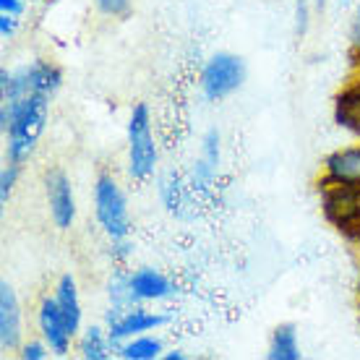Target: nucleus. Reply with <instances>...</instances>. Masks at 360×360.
<instances>
[{
	"label": "nucleus",
	"instance_id": "7c9ffc66",
	"mask_svg": "<svg viewBox=\"0 0 360 360\" xmlns=\"http://www.w3.org/2000/svg\"><path fill=\"white\" fill-rule=\"evenodd\" d=\"M352 58H358V68H360V55H352Z\"/></svg>",
	"mask_w": 360,
	"mask_h": 360
},
{
	"label": "nucleus",
	"instance_id": "39448f33",
	"mask_svg": "<svg viewBox=\"0 0 360 360\" xmlns=\"http://www.w3.org/2000/svg\"><path fill=\"white\" fill-rule=\"evenodd\" d=\"M170 319L162 311H152L141 306H131V308H112L108 306V314H105V326L110 332V340L115 342V350L120 342H126L131 337H139V334L146 332H160Z\"/></svg>",
	"mask_w": 360,
	"mask_h": 360
},
{
	"label": "nucleus",
	"instance_id": "ddd939ff",
	"mask_svg": "<svg viewBox=\"0 0 360 360\" xmlns=\"http://www.w3.org/2000/svg\"><path fill=\"white\" fill-rule=\"evenodd\" d=\"M53 295L58 300V308L63 314L65 324L71 329L73 337H79V332L84 329V306H82V295H79V282L73 274H60L58 282L53 288Z\"/></svg>",
	"mask_w": 360,
	"mask_h": 360
},
{
	"label": "nucleus",
	"instance_id": "2eb2a0df",
	"mask_svg": "<svg viewBox=\"0 0 360 360\" xmlns=\"http://www.w3.org/2000/svg\"><path fill=\"white\" fill-rule=\"evenodd\" d=\"M334 123L360 139V79L350 82L334 97Z\"/></svg>",
	"mask_w": 360,
	"mask_h": 360
},
{
	"label": "nucleus",
	"instance_id": "5701e85b",
	"mask_svg": "<svg viewBox=\"0 0 360 360\" xmlns=\"http://www.w3.org/2000/svg\"><path fill=\"white\" fill-rule=\"evenodd\" d=\"M110 259H112V264H117V266H123V264L134 256V243L128 240V238H115V240H110Z\"/></svg>",
	"mask_w": 360,
	"mask_h": 360
},
{
	"label": "nucleus",
	"instance_id": "b1692460",
	"mask_svg": "<svg viewBox=\"0 0 360 360\" xmlns=\"http://www.w3.org/2000/svg\"><path fill=\"white\" fill-rule=\"evenodd\" d=\"M311 6L314 0H295V32L297 37H306L311 29Z\"/></svg>",
	"mask_w": 360,
	"mask_h": 360
},
{
	"label": "nucleus",
	"instance_id": "4468645a",
	"mask_svg": "<svg viewBox=\"0 0 360 360\" xmlns=\"http://www.w3.org/2000/svg\"><path fill=\"white\" fill-rule=\"evenodd\" d=\"M18 73H21V79H24L27 94H45V97H53L55 91L63 86V71L55 63H50V60H42V58H34V60H29L27 65H21Z\"/></svg>",
	"mask_w": 360,
	"mask_h": 360
},
{
	"label": "nucleus",
	"instance_id": "f257e3e1",
	"mask_svg": "<svg viewBox=\"0 0 360 360\" xmlns=\"http://www.w3.org/2000/svg\"><path fill=\"white\" fill-rule=\"evenodd\" d=\"M50 99L53 97L45 94H27L21 99L0 102V134L6 139V162L24 167L34 157L50 120Z\"/></svg>",
	"mask_w": 360,
	"mask_h": 360
},
{
	"label": "nucleus",
	"instance_id": "6ab92c4d",
	"mask_svg": "<svg viewBox=\"0 0 360 360\" xmlns=\"http://www.w3.org/2000/svg\"><path fill=\"white\" fill-rule=\"evenodd\" d=\"M105 292H108V306L112 308H131V306H141L136 300L134 290H131V282H128V269H112V274L108 277V285H105Z\"/></svg>",
	"mask_w": 360,
	"mask_h": 360
},
{
	"label": "nucleus",
	"instance_id": "9d476101",
	"mask_svg": "<svg viewBox=\"0 0 360 360\" xmlns=\"http://www.w3.org/2000/svg\"><path fill=\"white\" fill-rule=\"evenodd\" d=\"M24 345V308L13 285L0 282V347L3 352H18Z\"/></svg>",
	"mask_w": 360,
	"mask_h": 360
},
{
	"label": "nucleus",
	"instance_id": "4be33fe9",
	"mask_svg": "<svg viewBox=\"0 0 360 360\" xmlns=\"http://www.w3.org/2000/svg\"><path fill=\"white\" fill-rule=\"evenodd\" d=\"M94 6H97V11L102 16L123 18L131 11V0H94Z\"/></svg>",
	"mask_w": 360,
	"mask_h": 360
},
{
	"label": "nucleus",
	"instance_id": "7ed1b4c3",
	"mask_svg": "<svg viewBox=\"0 0 360 360\" xmlns=\"http://www.w3.org/2000/svg\"><path fill=\"white\" fill-rule=\"evenodd\" d=\"M245 79H248V65L243 58L222 50V53L209 55L207 63L201 65L198 89L207 102H225L235 91L243 89Z\"/></svg>",
	"mask_w": 360,
	"mask_h": 360
},
{
	"label": "nucleus",
	"instance_id": "20e7f679",
	"mask_svg": "<svg viewBox=\"0 0 360 360\" xmlns=\"http://www.w3.org/2000/svg\"><path fill=\"white\" fill-rule=\"evenodd\" d=\"M94 217L99 230L108 235V240L128 238L131 235V209H128L126 191L120 188L110 172H99L94 180Z\"/></svg>",
	"mask_w": 360,
	"mask_h": 360
},
{
	"label": "nucleus",
	"instance_id": "6e6552de",
	"mask_svg": "<svg viewBox=\"0 0 360 360\" xmlns=\"http://www.w3.org/2000/svg\"><path fill=\"white\" fill-rule=\"evenodd\" d=\"M37 332L39 337L45 340V345L50 347L55 358H65L73 347V337L68 324H65L63 314H60V308H58V300L55 295H42L39 297V303H37Z\"/></svg>",
	"mask_w": 360,
	"mask_h": 360
},
{
	"label": "nucleus",
	"instance_id": "a211bd4d",
	"mask_svg": "<svg viewBox=\"0 0 360 360\" xmlns=\"http://www.w3.org/2000/svg\"><path fill=\"white\" fill-rule=\"evenodd\" d=\"M115 355L123 360H157L165 355V342L154 332H146L120 342Z\"/></svg>",
	"mask_w": 360,
	"mask_h": 360
},
{
	"label": "nucleus",
	"instance_id": "f3484780",
	"mask_svg": "<svg viewBox=\"0 0 360 360\" xmlns=\"http://www.w3.org/2000/svg\"><path fill=\"white\" fill-rule=\"evenodd\" d=\"M266 358L269 360H300V337H297L295 324H279L269 337V347H266Z\"/></svg>",
	"mask_w": 360,
	"mask_h": 360
},
{
	"label": "nucleus",
	"instance_id": "a878e982",
	"mask_svg": "<svg viewBox=\"0 0 360 360\" xmlns=\"http://www.w3.org/2000/svg\"><path fill=\"white\" fill-rule=\"evenodd\" d=\"M350 47L352 55H360V0L355 3V16L350 24Z\"/></svg>",
	"mask_w": 360,
	"mask_h": 360
},
{
	"label": "nucleus",
	"instance_id": "f03ea898",
	"mask_svg": "<svg viewBox=\"0 0 360 360\" xmlns=\"http://www.w3.org/2000/svg\"><path fill=\"white\" fill-rule=\"evenodd\" d=\"M160 162V149L152 131V110L146 102H136L126 126V172L136 183L154 178Z\"/></svg>",
	"mask_w": 360,
	"mask_h": 360
},
{
	"label": "nucleus",
	"instance_id": "0eeeda50",
	"mask_svg": "<svg viewBox=\"0 0 360 360\" xmlns=\"http://www.w3.org/2000/svg\"><path fill=\"white\" fill-rule=\"evenodd\" d=\"M45 201H47V214L53 219V225L65 233L76 225V214H79V207H76V193H73L71 178L65 175L63 170H53L45 172Z\"/></svg>",
	"mask_w": 360,
	"mask_h": 360
},
{
	"label": "nucleus",
	"instance_id": "dca6fc26",
	"mask_svg": "<svg viewBox=\"0 0 360 360\" xmlns=\"http://www.w3.org/2000/svg\"><path fill=\"white\" fill-rule=\"evenodd\" d=\"M115 352V342L110 340L105 324L84 326L76 337V355L84 360H110Z\"/></svg>",
	"mask_w": 360,
	"mask_h": 360
},
{
	"label": "nucleus",
	"instance_id": "423d86ee",
	"mask_svg": "<svg viewBox=\"0 0 360 360\" xmlns=\"http://www.w3.org/2000/svg\"><path fill=\"white\" fill-rule=\"evenodd\" d=\"M321 191V209L347 240H360V188L326 186Z\"/></svg>",
	"mask_w": 360,
	"mask_h": 360
},
{
	"label": "nucleus",
	"instance_id": "9b49d317",
	"mask_svg": "<svg viewBox=\"0 0 360 360\" xmlns=\"http://www.w3.org/2000/svg\"><path fill=\"white\" fill-rule=\"evenodd\" d=\"M157 196L162 201L167 214L178 217V219H188L196 209V191L191 188L188 178H183L178 172H162L157 180Z\"/></svg>",
	"mask_w": 360,
	"mask_h": 360
},
{
	"label": "nucleus",
	"instance_id": "412c9836",
	"mask_svg": "<svg viewBox=\"0 0 360 360\" xmlns=\"http://www.w3.org/2000/svg\"><path fill=\"white\" fill-rule=\"evenodd\" d=\"M47 355H53L50 347L45 345V340L39 337V340H24V345L18 347V358L21 360H45Z\"/></svg>",
	"mask_w": 360,
	"mask_h": 360
},
{
	"label": "nucleus",
	"instance_id": "393cba45",
	"mask_svg": "<svg viewBox=\"0 0 360 360\" xmlns=\"http://www.w3.org/2000/svg\"><path fill=\"white\" fill-rule=\"evenodd\" d=\"M18 27H21L18 16H11V13H0V37H3V39H13V37L18 34Z\"/></svg>",
	"mask_w": 360,
	"mask_h": 360
},
{
	"label": "nucleus",
	"instance_id": "cd10ccee",
	"mask_svg": "<svg viewBox=\"0 0 360 360\" xmlns=\"http://www.w3.org/2000/svg\"><path fill=\"white\" fill-rule=\"evenodd\" d=\"M162 360H186V352L183 350H165Z\"/></svg>",
	"mask_w": 360,
	"mask_h": 360
},
{
	"label": "nucleus",
	"instance_id": "aec40b11",
	"mask_svg": "<svg viewBox=\"0 0 360 360\" xmlns=\"http://www.w3.org/2000/svg\"><path fill=\"white\" fill-rule=\"evenodd\" d=\"M18 175H21V167L13 162H6L3 170H0V204L8 207V201L13 198V191H16Z\"/></svg>",
	"mask_w": 360,
	"mask_h": 360
},
{
	"label": "nucleus",
	"instance_id": "c756f323",
	"mask_svg": "<svg viewBox=\"0 0 360 360\" xmlns=\"http://www.w3.org/2000/svg\"><path fill=\"white\" fill-rule=\"evenodd\" d=\"M337 3H340V6H350L352 0H337Z\"/></svg>",
	"mask_w": 360,
	"mask_h": 360
},
{
	"label": "nucleus",
	"instance_id": "1a4fd4ad",
	"mask_svg": "<svg viewBox=\"0 0 360 360\" xmlns=\"http://www.w3.org/2000/svg\"><path fill=\"white\" fill-rule=\"evenodd\" d=\"M326 186L360 188V144L340 146L326 154L321 162L319 188H326Z\"/></svg>",
	"mask_w": 360,
	"mask_h": 360
},
{
	"label": "nucleus",
	"instance_id": "f8f14e48",
	"mask_svg": "<svg viewBox=\"0 0 360 360\" xmlns=\"http://www.w3.org/2000/svg\"><path fill=\"white\" fill-rule=\"evenodd\" d=\"M128 282L139 303H165L178 295V285L172 282L165 271L154 269V266H136L128 269Z\"/></svg>",
	"mask_w": 360,
	"mask_h": 360
},
{
	"label": "nucleus",
	"instance_id": "c85d7f7f",
	"mask_svg": "<svg viewBox=\"0 0 360 360\" xmlns=\"http://www.w3.org/2000/svg\"><path fill=\"white\" fill-rule=\"evenodd\" d=\"M314 8L316 11H324L326 8V0H314Z\"/></svg>",
	"mask_w": 360,
	"mask_h": 360
},
{
	"label": "nucleus",
	"instance_id": "bb28decb",
	"mask_svg": "<svg viewBox=\"0 0 360 360\" xmlns=\"http://www.w3.org/2000/svg\"><path fill=\"white\" fill-rule=\"evenodd\" d=\"M27 3L24 0H0V13H11V16H24Z\"/></svg>",
	"mask_w": 360,
	"mask_h": 360
}]
</instances>
